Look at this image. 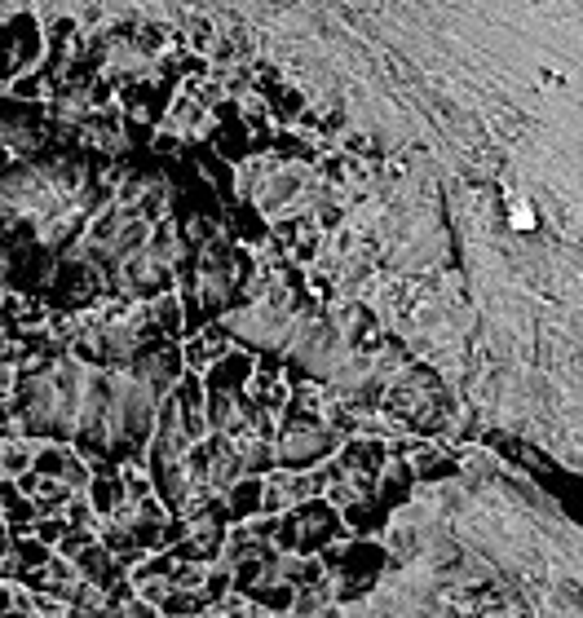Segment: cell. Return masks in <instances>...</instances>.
<instances>
[{"label":"cell","mask_w":583,"mask_h":618,"mask_svg":"<svg viewBox=\"0 0 583 618\" xmlns=\"http://www.w3.org/2000/svg\"><path fill=\"white\" fill-rule=\"evenodd\" d=\"M89 504H93V513L98 517H115L124 504H129V490H124V477H120V468H111V464H98L89 473Z\"/></svg>","instance_id":"7a4b0ae2"},{"label":"cell","mask_w":583,"mask_h":618,"mask_svg":"<svg viewBox=\"0 0 583 618\" xmlns=\"http://www.w3.org/2000/svg\"><path fill=\"white\" fill-rule=\"evenodd\" d=\"M62 535H67V521H62L58 513H45V517L36 521V530H31V539H40L45 548H58Z\"/></svg>","instance_id":"277c9868"},{"label":"cell","mask_w":583,"mask_h":618,"mask_svg":"<svg viewBox=\"0 0 583 618\" xmlns=\"http://www.w3.org/2000/svg\"><path fill=\"white\" fill-rule=\"evenodd\" d=\"M36 49H40V36H36V27H31L27 18L0 27V71H5V76H14L27 58H36Z\"/></svg>","instance_id":"3957f363"},{"label":"cell","mask_w":583,"mask_h":618,"mask_svg":"<svg viewBox=\"0 0 583 618\" xmlns=\"http://www.w3.org/2000/svg\"><path fill=\"white\" fill-rule=\"evenodd\" d=\"M40 513H58L71 495H84L89 490V468L71 446H40L36 464L27 468L14 482Z\"/></svg>","instance_id":"6da1fadb"}]
</instances>
